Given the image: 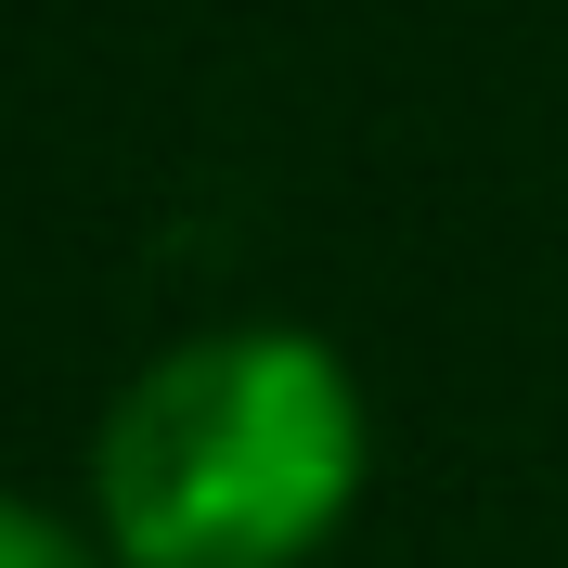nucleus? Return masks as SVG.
<instances>
[{"mask_svg": "<svg viewBox=\"0 0 568 568\" xmlns=\"http://www.w3.org/2000/svg\"><path fill=\"white\" fill-rule=\"evenodd\" d=\"M0 568H116L104 530H78V517H52V504L0 491Z\"/></svg>", "mask_w": 568, "mask_h": 568, "instance_id": "2", "label": "nucleus"}, {"mask_svg": "<svg viewBox=\"0 0 568 568\" xmlns=\"http://www.w3.org/2000/svg\"><path fill=\"white\" fill-rule=\"evenodd\" d=\"M375 414L311 323H207L116 388L91 530L116 568H311L349 530Z\"/></svg>", "mask_w": 568, "mask_h": 568, "instance_id": "1", "label": "nucleus"}]
</instances>
